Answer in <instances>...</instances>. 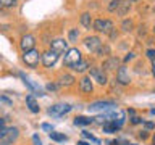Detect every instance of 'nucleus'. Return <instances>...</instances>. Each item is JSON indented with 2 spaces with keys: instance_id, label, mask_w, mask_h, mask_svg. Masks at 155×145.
Returning <instances> with one entry per match:
<instances>
[{
  "instance_id": "nucleus-32",
  "label": "nucleus",
  "mask_w": 155,
  "mask_h": 145,
  "mask_svg": "<svg viewBox=\"0 0 155 145\" xmlns=\"http://www.w3.org/2000/svg\"><path fill=\"white\" fill-rule=\"evenodd\" d=\"M144 126H145V129H147V130H152V129H155V124H153V123H145Z\"/></svg>"
},
{
  "instance_id": "nucleus-24",
  "label": "nucleus",
  "mask_w": 155,
  "mask_h": 145,
  "mask_svg": "<svg viewBox=\"0 0 155 145\" xmlns=\"http://www.w3.org/2000/svg\"><path fill=\"white\" fill-rule=\"evenodd\" d=\"M120 3H121V0H111L110 5H108V10H110V11H115V10H118Z\"/></svg>"
},
{
  "instance_id": "nucleus-1",
  "label": "nucleus",
  "mask_w": 155,
  "mask_h": 145,
  "mask_svg": "<svg viewBox=\"0 0 155 145\" xmlns=\"http://www.w3.org/2000/svg\"><path fill=\"white\" fill-rule=\"evenodd\" d=\"M19 135V129L18 127H5V130L0 134V145H12Z\"/></svg>"
},
{
  "instance_id": "nucleus-29",
  "label": "nucleus",
  "mask_w": 155,
  "mask_h": 145,
  "mask_svg": "<svg viewBox=\"0 0 155 145\" xmlns=\"http://www.w3.org/2000/svg\"><path fill=\"white\" fill-rule=\"evenodd\" d=\"M110 145H128L126 142H121V140H110Z\"/></svg>"
},
{
  "instance_id": "nucleus-17",
  "label": "nucleus",
  "mask_w": 155,
  "mask_h": 145,
  "mask_svg": "<svg viewBox=\"0 0 155 145\" xmlns=\"http://www.w3.org/2000/svg\"><path fill=\"white\" fill-rule=\"evenodd\" d=\"M94 119L92 118H87V116H76L74 118V124L76 126H87V124H92Z\"/></svg>"
},
{
  "instance_id": "nucleus-37",
  "label": "nucleus",
  "mask_w": 155,
  "mask_h": 145,
  "mask_svg": "<svg viewBox=\"0 0 155 145\" xmlns=\"http://www.w3.org/2000/svg\"><path fill=\"white\" fill-rule=\"evenodd\" d=\"M47 89H48V90H55V89H57V85H55V84H48V85H47Z\"/></svg>"
},
{
  "instance_id": "nucleus-15",
  "label": "nucleus",
  "mask_w": 155,
  "mask_h": 145,
  "mask_svg": "<svg viewBox=\"0 0 155 145\" xmlns=\"http://www.w3.org/2000/svg\"><path fill=\"white\" fill-rule=\"evenodd\" d=\"M26 103H28V106H29V110L32 111V113H39V103L36 102V98H34L32 95H28L26 97Z\"/></svg>"
},
{
  "instance_id": "nucleus-35",
  "label": "nucleus",
  "mask_w": 155,
  "mask_h": 145,
  "mask_svg": "<svg viewBox=\"0 0 155 145\" xmlns=\"http://www.w3.org/2000/svg\"><path fill=\"white\" fill-rule=\"evenodd\" d=\"M131 123H133V124H137V123H140V118H137V116H134V118L131 119Z\"/></svg>"
},
{
  "instance_id": "nucleus-31",
  "label": "nucleus",
  "mask_w": 155,
  "mask_h": 145,
  "mask_svg": "<svg viewBox=\"0 0 155 145\" xmlns=\"http://www.w3.org/2000/svg\"><path fill=\"white\" fill-rule=\"evenodd\" d=\"M32 142H34V145H42V142H41V139H39L37 135H32Z\"/></svg>"
},
{
  "instance_id": "nucleus-41",
  "label": "nucleus",
  "mask_w": 155,
  "mask_h": 145,
  "mask_svg": "<svg viewBox=\"0 0 155 145\" xmlns=\"http://www.w3.org/2000/svg\"><path fill=\"white\" fill-rule=\"evenodd\" d=\"M152 142H153V145H155V134H153V139H152Z\"/></svg>"
},
{
  "instance_id": "nucleus-39",
  "label": "nucleus",
  "mask_w": 155,
  "mask_h": 145,
  "mask_svg": "<svg viewBox=\"0 0 155 145\" xmlns=\"http://www.w3.org/2000/svg\"><path fill=\"white\" fill-rule=\"evenodd\" d=\"M152 74L155 76V61H153V65H152Z\"/></svg>"
},
{
  "instance_id": "nucleus-44",
  "label": "nucleus",
  "mask_w": 155,
  "mask_h": 145,
  "mask_svg": "<svg viewBox=\"0 0 155 145\" xmlns=\"http://www.w3.org/2000/svg\"><path fill=\"white\" fill-rule=\"evenodd\" d=\"M131 2H136V0H131Z\"/></svg>"
},
{
  "instance_id": "nucleus-11",
  "label": "nucleus",
  "mask_w": 155,
  "mask_h": 145,
  "mask_svg": "<svg viewBox=\"0 0 155 145\" xmlns=\"http://www.w3.org/2000/svg\"><path fill=\"white\" fill-rule=\"evenodd\" d=\"M34 44H36V39L31 34H26V36H23L21 42H19V47H21L23 52H28V50H32L34 48Z\"/></svg>"
},
{
  "instance_id": "nucleus-27",
  "label": "nucleus",
  "mask_w": 155,
  "mask_h": 145,
  "mask_svg": "<svg viewBox=\"0 0 155 145\" xmlns=\"http://www.w3.org/2000/svg\"><path fill=\"white\" fill-rule=\"evenodd\" d=\"M78 36H79L78 29H71V31H70V36H68V37H70V40H71V42H74L76 39H78Z\"/></svg>"
},
{
  "instance_id": "nucleus-13",
  "label": "nucleus",
  "mask_w": 155,
  "mask_h": 145,
  "mask_svg": "<svg viewBox=\"0 0 155 145\" xmlns=\"http://www.w3.org/2000/svg\"><path fill=\"white\" fill-rule=\"evenodd\" d=\"M116 77H118V82H120V84H123V85L129 84V81H131L128 71H126V66L118 68V74H116Z\"/></svg>"
},
{
  "instance_id": "nucleus-10",
  "label": "nucleus",
  "mask_w": 155,
  "mask_h": 145,
  "mask_svg": "<svg viewBox=\"0 0 155 145\" xmlns=\"http://www.w3.org/2000/svg\"><path fill=\"white\" fill-rule=\"evenodd\" d=\"M50 50L55 52L57 55H60V53L68 50V42H65L63 39H57V40L50 42Z\"/></svg>"
},
{
  "instance_id": "nucleus-22",
  "label": "nucleus",
  "mask_w": 155,
  "mask_h": 145,
  "mask_svg": "<svg viewBox=\"0 0 155 145\" xmlns=\"http://www.w3.org/2000/svg\"><path fill=\"white\" fill-rule=\"evenodd\" d=\"M129 7H131V3L129 2H121L120 3V14H126V11H128V10H129Z\"/></svg>"
},
{
  "instance_id": "nucleus-36",
  "label": "nucleus",
  "mask_w": 155,
  "mask_h": 145,
  "mask_svg": "<svg viewBox=\"0 0 155 145\" xmlns=\"http://www.w3.org/2000/svg\"><path fill=\"white\" fill-rule=\"evenodd\" d=\"M134 58V53H128V56L124 58V61H129V60H133Z\"/></svg>"
},
{
  "instance_id": "nucleus-3",
  "label": "nucleus",
  "mask_w": 155,
  "mask_h": 145,
  "mask_svg": "<svg viewBox=\"0 0 155 145\" xmlns=\"http://www.w3.org/2000/svg\"><path fill=\"white\" fill-rule=\"evenodd\" d=\"M82 60L81 58V52L78 50V48H70V50H66V55H65V65L66 66H74L76 63H79Z\"/></svg>"
},
{
  "instance_id": "nucleus-12",
  "label": "nucleus",
  "mask_w": 155,
  "mask_h": 145,
  "mask_svg": "<svg viewBox=\"0 0 155 145\" xmlns=\"http://www.w3.org/2000/svg\"><path fill=\"white\" fill-rule=\"evenodd\" d=\"M79 87H81V90L84 92V94H91V92L94 90V85H92V81H91L89 76H84L79 81Z\"/></svg>"
},
{
  "instance_id": "nucleus-23",
  "label": "nucleus",
  "mask_w": 155,
  "mask_h": 145,
  "mask_svg": "<svg viewBox=\"0 0 155 145\" xmlns=\"http://www.w3.org/2000/svg\"><path fill=\"white\" fill-rule=\"evenodd\" d=\"M82 135H84V137H86L87 140H91V142H94V143H100V140L97 139V137H94V135H92L91 132H87V130H82Z\"/></svg>"
},
{
  "instance_id": "nucleus-30",
  "label": "nucleus",
  "mask_w": 155,
  "mask_h": 145,
  "mask_svg": "<svg viewBox=\"0 0 155 145\" xmlns=\"http://www.w3.org/2000/svg\"><path fill=\"white\" fill-rule=\"evenodd\" d=\"M147 56H149L152 61H155V50H147Z\"/></svg>"
},
{
  "instance_id": "nucleus-20",
  "label": "nucleus",
  "mask_w": 155,
  "mask_h": 145,
  "mask_svg": "<svg viewBox=\"0 0 155 145\" xmlns=\"http://www.w3.org/2000/svg\"><path fill=\"white\" fill-rule=\"evenodd\" d=\"M116 126L111 123V121H107V123L104 124V132H107V134H113V132H116Z\"/></svg>"
},
{
  "instance_id": "nucleus-16",
  "label": "nucleus",
  "mask_w": 155,
  "mask_h": 145,
  "mask_svg": "<svg viewBox=\"0 0 155 145\" xmlns=\"http://www.w3.org/2000/svg\"><path fill=\"white\" fill-rule=\"evenodd\" d=\"M58 84H60V85H66V87L68 85H73V84H74V77H73L71 74H61Z\"/></svg>"
},
{
  "instance_id": "nucleus-9",
  "label": "nucleus",
  "mask_w": 155,
  "mask_h": 145,
  "mask_svg": "<svg viewBox=\"0 0 155 145\" xmlns=\"http://www.w3.org/2000/svg\"><path fill=\"white\" fill-rule=\"evenodd\" d=\"M41 60H42V63H44L47 68H50V66H53V65L57 63L58 55H57L55 52L48 50V52H45V53H42V55H41Z\"/></svg>"
},
{
  "instance_id": "nucleus-5",
  "label": "nucleus",
  "mask_w": 155,
  "mask_h": 145,
  "mask_svg": "<svg viewBox=\"0 0 155 145\" xmlns=\"http://www.w3.org/2000/svg\"><path fill=\"white\" fill-rule=\"evenodd\" d=\"M116 105L113 102H94V103L89 105V111H108V110H115Z\"/></svg>"
},
{
  "instance_id": "nucleus-6",
  "label": "nucleus",
  "mask_w": 155,
  "mask_h": 145,
  "mask_svg": "<svg viewBox=\"0 0 155 145\" xmlns=\"http://www.w3.org/2000/svg\"><path fill=\"white\" fill-rule=\"evenodd\" d=\"M71 108H73V106L68 105V103H57V105H53V106L48 108V114H52V116H63V114H66Z\"/></svg>"
},
{
  "instance_id": "nucleus-43",
  "label": "nucleus",
  "mask_w": 155,
  "mask_h": 145,
  "mask_svg": "<svg viewBox=\"0 0 155 145\" xmlns=\"http://www.w3.org/2000/svg\"><path fill=\"white\" fill-rule=\"evenodd\" d=\"M153 14H155V7H153Z\"/></svg>"
},
{
  "instance_id": "nucleus-4",
  "label": "nucleus",
  "mask_w": 155,
  "mask_h": 145,
  "mask_svg": "<svg viewBox=\"0 0 155 145\" xmlns=\"http://www.w3.org/2000/svg\"><path fill=\"white\" fill-rule=\"evenodd\" d=\"M92 26H94V29L99 31V32L110 34L111 29H113V23L108 21V19H95V21L92 23Z\"/></svg>"
},
{
  "instance_id": "nucleus-7",
  "label": "nucleus",
  "mask_w": 155,
  "mask_h": 145,
  "mask_svg": "<svg viewBox=\"0 0 155 145\" xmlns=\"http://www.w3.org/2000/svg\"><path fill=\"white\" fill-rule=\"evenodd\" d=\"M84 45H86V48H87L89 52L97 53V52H99V48L102 47V40H100L97 36H91V37H86Z\"/></svg>"
},
{
  "instance_id": "nucleus-26",
  "label": "nucleus",
  "mask_w": 155,
  "mask_h": 145,
  "mask_svg": "<svg viewBox=\"0 0 155 145\" xmlns=\"http://www.w3.org/2000/svg\"><path fill=\"white\" fill-rule=\"evenodd\" d=\"M16 0H0V7H13Z\"/></svg>"
},
{
  "instance_id": "nucleus-14",
  "label": "nucleus",
  "mask_w": 155,
  "mask_h": 145,
  "mask_svg": "<svg viewBox=\"0 0 155 145\" xmlns=\"http://www.w3.org/2000/svg\"><path fill=\"white\" fill-rule=\"evenodd\" d=\"M118 68V58H108L105 63H104V68L102 69L105 71H115Z\"/></svg>"
},
{
  "instance_id": "nucleus-42",
  "label": "nucleus",
  "mask_w": 155,
  "mask_h": 145,
  "mask_svg": "<svg viewBox=\"0 0 155 145\" xmlns=\"http://www.w3.org/2000/svg\"><path fill=\"white\" fill-rule=\"evenodd\" d=\"M129 145H137V143H129Z\"/></svg>"
},
{
  "instance_id": "nucleus-40",
  "label": "nucleus",
  "mask_w": 155,
  "mask_h": 145,
  "mask_svg": "<svg viewBox=\"0 0 155 145\" xmlns=\"http://www.w3.org/2000/svg\"><path fill=\"white\" fill-rule=\"evenodd\" d=\"M150 113H152V114H155V108H152V110H150Z\"/></svg>"
},
{
  "instance_id": "nucleus-45",
  "label": "nucleus",
  "mask_w": 155,
  "mask_h": 145,
  "mask_svg": "<svg viewBox=\"0 0 155 145\" xmlns=\"http://www.w3.org/2000/svg\"><path fill=\"white\" fill-rule=\"evenodd\" d=\"M153 31H155V27H153Z\"/></svg>"
},
{
  "instance_id": "nucleus-34",
  "label": "nucleus",
  "mask_w": 155,
  "mask_h": 145,
  "mask_svg": "<svg viewBox=\"0 0 155 145\" xmlns=\"http://www.w3.org/2000/svg\"><path fill=\"white\" fill-rule=\"evenodd\" d=\"M42 129H44V130H50V132H52V126H50V124H47V123H44V124H42Z\"/></svg>"
},
{
  "instance_id": "nucleus-19",
  "label": "nucleus",
  "mask_w": 155,
  "mask_h": 145,
  "mask_svg": "<svg viewBox=\"0 0 155 145\" xmlns=\"http://www.w3.org/2000/svg\"><path fill=\"white\" fill-rule=\"evenodd\" d=\"M71 68H73L74 71H78V72H82V71H86L87 68H89V63H87L86 60H81L79 63H76V65L71 66Z\"/></svg>"
},
{
  "instance_id": "nucleus-2",
  "label": "nucleus",
  "mask_w": 155,
  "mask_h": 145,
  "mask_svg": "<svg viewBox=\"0 0 155 145\" xmlns=\"http://www.w3.org/2000/svg\"><path fill=\"white\" fill-rule=\"evenodd\" d=\"M41 55L42 53H39V50H36V48H32V50H28L23 53V61L26 63L28 66H37L39 65V60H41Z\"/></svg>"
},
{
  "instance_id": "nucleus-18",
  "label": "nucleus",
  "mask_w": 155,
  "mask_h": 145,
  "mask_svg": "<svg viewBox=\"0 0 155 145\" xmlns=\"http://www.w3.org/2000/svg\"><path fill=\"white\" fill-rule=\"evenodd\" d=\"M81 24H82L84 27L91 29V26H92V18H91L89 13H82V14H81Z\"/></svg>"
},
{
  "instance_id": "nucleus-33",
  "label": "nucleus",
  "mask_w": 155,
  "mask_h": 145,
  "mask_svg": "<svg viewBox=\"0 0 155 145\" xmlns=\"http://www.w3.org/2000/svg\"><path fill=\"white\" fill-rule=\"evenodd\" d=\"M3 130H5V119L0 118V134H2Z\"/></svg>"
},
{
  "instance_id": "nucleus-38",
  "label": "nucleus",
  "mask_w": 155,
  "mask_h": 145,
  "mask_svg": "<svg viewBox=\"0 0 155 145\" xmlns=\"http://www.w3.org/2000/svg\"><path fill=\"white\" fill-rule=\"evenodd\" d=\"M78 145H91V143H87V142H84V140H79V142H78Z\"/></svg>"
},
{
  "instance_id": "nucleus-8",
  "label": "nucleus",
  "mask_w": 155,
  "mask_h": 145,
  "mask_svg": "<svg viewBox=\"0 0 155 145\" xmlns=\"http://www.w3.org/2000/svg\"><path fill=\"white\" fill-rule=\"evenodd\" d=\"M89 77L95 79L100 85L107 84V74L104 72V69H102V68H91V76H89Z\"/></svg>"
},
{
  "instance_id": "nucleus-21",
  "label": "nucleus",
  "mask_w": 155,
  "mask_h": 145,
  "mask_svg": "<svg viewBox=\"0 0 155 145\" xmlns=\"http://www.w3.org/2000/svg\"><path fill=\"white\" fill-rule=\"evenodd\" d=\"M50 139L55 140V142H65V140H66V135L58 134V132H50Z\"/></svg>"
},
{
  "instance_id": "nucleus-25",
  "label": "nucleus",
  "mask_w": 155,
  "mask_h": 145,
  "mask_svg": "<svg viewBox=\"0 0 155 145\" xmlns=\"http://www.w3.org/2000/svg\"><path fill=\"white\" fill-rule=\"evenodd\" d=\"M133 29V21L131 19H124L123 21V31H131Z\"/></svg>"
},
{
  "instance_id": "nucleus-28",
  "label": "nucleus",
  "mask_w": 155,
  "mask_h": 145,
  "mask_svg": "<svg viewBox=\"0 0 155 145\" xmlns=\"http://www.w3.org/2000/svg\"><path fill=\"white\" fill-rule=\"evenodd\" d=\"M97 53H99V55H104V53H105V55H108V53H110V48H108V47H100Z\"/></svg>"
}]
</instances>
